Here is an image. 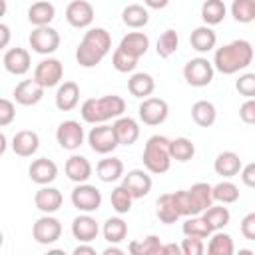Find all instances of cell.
Returning a JSON list of instances; mask_svg holds the SVG:
<instances>
[{
  "label": "cell",
  "mask_w": 255,
  "mask_h": 255,
  "mask_svg": "<svg viewBox=\"0 0 255 255\" xmlns=\"http://www.w3.org/2000/svg\"><path fill=\"white\" fill-rule=\"evenodd\" d=\"M177 48H179V36H177L175 30L169 28V30H165V32L157 38L155 52H157L159 58H169V56H173V54L177 52Z\"/></svg>",
  "instance_id": "60d3db41"
},
{
  "label": "cell",
  "mask_w": 255,
  "mask_h": 255,
  "mask_svg": "<svg viewBox=\"0 0 255 255\" xmlns=\"http://www.w3.org/2000/svg\"><path fill=\"white\" fill-rule=\"evenodd\" d=\"M155 205H157V207H155V213H157V219H159L161 223L171 225V223H175V221L179 219V213H177V209H175V205H173L171 193L159 195L157 201H155Z\"/></svg>",
  "instance_id": "d590c367"
},
{
  "label": "cell",
  "mask_w": 255,
  "mask_h": 255,
  "mask_svg": "<svg viewBox=\"0 0 255 255\" xmlns=\"http://www.w3.org/2000/svg\"><path fill=\"white\" fill-rule=\"evenodd\" d=\"M16 118V108H14V102L6 100V98H0V128L4 126H10Z\"/></svg>",
  "instance_id": "c3c4849f"
},
{
  "label": "cell",
  "mask_w": 255,
  "mask_h": 255,
  "mask_svg": "<svg viewBox=\"0 0 255 255\" xmlns=\"http://www.w3.org/2000/svg\"><path fill=\"white\" fill-rule=\"evenodd\" d=\"M239 175H241V179H243V183H245L247 187H255V163L241 165Z\"/></svg>",
  "instance_id": "816d5d0a"
},
{
  "label": "cell",
  "mask_w": 255,
  "mask_h": 255,
  "mask_svg": "<svg viewBox=\"0 0 255 255\" xmlns=\"http://www.w3.org/2000/svg\"><path fill=\"white\" fill-rule=\"evenodd\" d=\"M56 139H58L62 149L76 151L84 143V128H82V124L76 122V120L62 122L58 126V129H56Z\"/></svg>",
  "instance_id": "7c38bea8"
},
{
  "label": "cell",
  "mask_w": 255,
  "mask_h": 255,
  "mask_svg": "<svg viewBox=\"0 0 255 255\" xmlns=\"http://www.w3.org/2000/svg\"><path fill=\"white\" fill-rule=\"evenodd\" d=\"M143 4H145L147 8H153V10H161V8H165V6L169 4V0H143Z\"/></svg>",
  "instance_id": "11a10c76"
},
{
  "label": "cell",
  "mask_w": 255,
  "mask_h": 255,
  "mask_svg": "<svg viewBox=\"0 0 255 255\" xmlns=\"http://www.w3.org/2000/svg\"><path fill=\"white\" fill-rule=\"evenodd\" d=\"M169 155L175 161H189L195 155V145L187 137H175L169 139Z\"/></svg>",
  "instance_id": "8d00e7d4"
},
{
  "label": "cell",
  "mask_w": 255,
  "mask_h": 255,
  "mask_svg": "<svg viewBox=\"0 0 255 255\" xmlns=\"http://www.w3.org/2000/svg\"><path fill=\"white\" fill-rule=\"evenodd\" d=\"M199 215L205 219V223L209 225L211 233L223 229V227L229 223V219H231V213H229L227 207H223V203H221V205H213V203H211V205H209L207 209H203Z\"/></svg>",
  "instance_id": "1f68e13d"
},
{
  "label": "cell",
  "mask_w": 255,
  "mask_h": 255,
  "mask_svg": "<svg viewBox=\"0 0 255 255\" xmlns=\"http://www.w3.org/2000/svg\"><path fill=\"white\" fill-rule=\"evenodd\" d=\"M62 76H64V66L60 60L56 58H46L42 60L36 68H34V80L44 88H54L62 82Z\"/></svg>",
  "instance_id": "8fae6325"
},
{
  "label": "cell",
  "mask_w": 255,
  "mask_h": 255,
  "mask_svg": "<svg viewBox=\"0 0 255 255\" xmlns=\"http://www.w3.org/2000/svg\"><path fill=\"white\" fill-rule=\"evenodd\" d=\"M137 114H139V120L145 126H159V124H163L167 120L169 106H167L165 100L149 96V98H143V102L137 108Z\"/></svg>",
  "instance_id": "9c48e42d"
},
{
  "label": "cell",
  "mask_w": 255,
  "mask_h": 255,
  "mask_svg": "<svg viewBox=\"0 0 255 255\" xmlns=\"http://www.w3.org/2000/svg\"><path fill=\"white\" fill-rule=\"evenodd\" d=\"M56 16V8L48 0H38L28 8V20L34 26H48Z\"/></svg>",
  "instance_id": "f1b7e54d"
},
{
  "label": "cell",
  "mask_w": 255,
  "mask_h": 255,
  "mask_svg": "<svg viewBox=\"0 0 255 255\" xmlns=\"http://www.w3.org/2000/svg\"><path fill=\"white\" fill-rule=\"evenodd\" d=\"M30 179L38 185H50L58 177V165L48 157H38L28 167Z\"/></svg>",
  "instance_id": "2e32d148"
},
{
  "label": "cell",
  "mask_w": 255,
  "mask_h": 255,
  "mask_svg": "<svg viewBox=\"0 0 255 255\" xmlns=\"http://www.w3.org/2000/svg\"><path fill=\"white\" fill-rule=\"evenodd\" d=\"M6 147H8V139H6V135L0 131V155L6 151Z\"/></svg>",
  "instance_id": "680465c9"
},
{
  "label": "cell",
  "mask_w": 255,
  "mask_h": 255,
  "mask_svg": "<svg viewBox=\"0 0 255 255\" xmlns=\"http://www.w3.org/2000/svg\"><path fill=\"white\" fill-rule=\"evenodd\" d=\"M100 227L98 221L90 215V213H82L72 221V235L80 241V243H90L98 237Z\"/></svg>",
  "instance_id": "44dd1931"
},
{
  "label": "cell",
  "mask_w": 255,
  "mask_h": 255,
  "mask_svg": "<svg viewBox=\"0 0 255 255\" xmlns=\"http://www.w3.org/2000/svg\"><path fill=\"white\" fill-rule=\"evenodd\" d=\"M88 143L96 153H102V155L112 153L120 145L116 139L114 128L108 124H96V128H92L88 133Z\"/></svg>",
  "instance_id": "30bf717a"
},
{
  "label": "cell",
  "mask_w": 255,
  "mask_h": 255,
  "mask_svg": "<svg viewBox=\"0 0 255 255\" xmlns=\"http://www.w3.org/2000/svg\"><path fill=\"white\" fill-rule=\"evenodd\" d=\"M126 112V102L122 96L110 94V96H102V98H90L82 104V120L88 124H106L108 120H116L120 116H124Z\"/></svg>",
  "instance_id": "3957f363"
},
{
  "label": "cell",
  "mask_w": 255,
  "mask_h": 255,
  "mask_svg": "<svg viewBox=\"0 0 255 255\" xmlns=\"http://www.w3.org/2000/svg\"><path fill=\"white\" fill-rule=\"evenodd\" d=\"M74 255H96V249L92 245H86V243H80L76 249H74Z\"/></svg>",
  "instance_id": "db71d44e"
},
{
  "label": "cell",
  "mask_w": 255,
  "mask_h": 255,
  "mask_svg": "<svg viewBox=\"0 0 255 255\" xmlns=\"http://www.w3.org/2000/svg\"><path fill=\"white\" fill-rule=\"evenodd\" d=\"M112 66H114L118 72L128 74V72H133V70H135V66H137V58H133V56L122 52L120 48H116L114 54H112Z\"/></svg>",
  "instance_id": "f6af8a7d"
},
{
  "label": "cell",
  "mask_w": 255,
  "mask_h": 255,
  "mask_svg": "<svg viewBox=\"0 0 255 255\" xmlns=\"http://www.w3.org/2000/svg\"><path fill=\"white\" fill-rule=\"evenodd\" d=\"M30 42V48L36 52V54H42V56H48V54H54L58 48H60V34L56 28H52L50 24L48 26H36L28 38Z\"/></svg>",
  "instance_id": "8992f818"
},
{
  "label": "cell",
  "mask_w": 255,
  "mask_h": 255,
  "mask_svg": "<svg viewBox=\"0 0 255 255\" xmlns=\"http://www.w3.org/2000/svg\"><path fill=\"white\" fill-rule=\"evenodd\" d=\"M128 235V223L122 217H110L104 223V237L108 243H120Z\"/></svg>",
  "instance_id": "ab89813d"
},
{
  "label": "cell",
  "mask_w": 255,
  "mask_h": 255,
  "mask_svg": "<svg viewBox=\"0 0 255 255\" xmlns=\"http://www.w3.org/2000/svg\"><path fill=\"white\" fill-rule=\"evenodd\" d=\"M187 197L191 203V215H199L203 209H207L213 203L211 185L205 181H197L187 189Z\"/></svg>",
  "instance_id": "ffe728a7"
},
{
  "label": "cell",
  "mask_w": 255,
  "mask_h": 255,
  "mask_svg": "<svg viewBox=\"0 0 255 255\" xmlns=\"http://www.w3.org/2000/svg\"><path fill=\"white\" fill-rule=\"evenodd\" d=\"M225 14H227V8L223 0H205L201 4V20L205 22V26L221 24Z\"/></svg>",
  "instance_id": "836d02e7"
},
{
  "label": "cell",
  "mask_w": 255,
  "mask_h": 255,
  "mask_svg": "<svg viewBox=\"0 0 255 255\" xmlns=\"http://www.w3.org/2000/svg\"><path fill=\"white\" fill-rule=\"evenodd\" d=\"M112 50V36L106 28H90L76 50V60L82 68L98 66Z\"/></svg>",
  "instance_id": "7a4b0ae2"
},
{
  "label": "cell",
  "mask_w": 255,
  "mask_h": 255,
  "mask_svg": "<svg viewBox=\"0 0 255 255\" xmlns=\"http://www.w3.org/2000/svg\"><path fill=\"white\" fill-rule=\"evenodd\" d=\"M80 102V86L76 82H64L56 92V108L62 112H70Z\"/></svg>",
  "instance_id": "d4e9b609"
},
{
  "label": "cell",
  "mask_w": 255,
  "mask_h": 255,
  "mask_svg": "<svg viewBox=\"0 0 255 255\" xmlns=\"http://www.w3.org/2000/svg\"><path fill=\"white\" fill-rule=\"evenodd\" d=\"M38 147H40V137L32 129L16 131V135L12 137V149L20 157H32L38 151Z\"/></svg>",
  "instance_id": "7402d4cb"
},
{
  "label": "cell",
  "mask_w": 255,
  "mask_h": 255,
  "mask_svg": "<svg viewBox=\"0 0 255 255\" xmlns=\"http://www.w3.org/2000/svg\"><path fill=\"white\" fill-rule=\"evenodd\" d=\"M235 88H237V92H239L241 96L253 98V96H255V74L247 72V74L239 76V80L235 82Z\"/></svg>",
  "instance_id": "7dc6e473"
},
{
  "label": "cell",
  "mask_w": 255,
  "mask_h": 255,
  "mask_svg": "<svg viewBox=\"0 0 255 255\" xmlns=\"http://www.w3.org/2000/svg\"><path fill=\"white\" fill-rule=\"evenodd\" d=\"M161 253H173V255H179L181 249H179V245H175V243H167V245L161 247Z\"/></svg>",
  "instance_id": "9f6ffc18"
},
{
  "label": "cell",
  "mask_w": 255,
  "mask_h": 255,
  "mask_svg": "<svg viewBox=\"0 0 255 255\" xmlns=\"http://www.w3.org/2000/svg\"><path fill=\"white\" fill-rule=\"evenodd\" d=\"M62 201H64L62 191L50 185H42L34 195V205L42 213H56L62 207Z\"/></svg>",
  "instance_id": "d6986e66"
},
{
  "label": "cell",
  "mask_w": 255,
  "mask_h": 255,
  "mask_svg": "<svg viewBox=\"0 0 255 255\" xmlns=\"http://www.w3.org/2000/svg\"><path fill=\"white\" fill-rule=\"evenodd\" d=\"M44 88L32 78V80H22L14 88V102L20 106H36L44 98Z\"/></svg>",
  "instance_id": "9a60e30c"
},
{
  "label": "cell",
  "mask_w": 255,
  "mask_h": 255,
  "mask_svg": "<svg viewBox=\"0 0 255 255\" xmlns=\"http://www.w3.org/2000/svg\"><path fill=\"white\" fill-rule=\"evenodd\" d=\"M233 251H235V245H233V239L229 233H223L221 229L211 233V239L207 243L209 255H231Z\"/></svg>",
  "instance_id": "e575fe53"
},
{
  "label": "cell",
  "mask_w": 255,
  "mask_h": 255,
  "mask_svg": "<svg viewBox=\"0 0 255 255\" xmlns=\"http://www.w3.org/2000/svg\"><path fill=\"white\" fill-rule=\"evenodd\" d=\"M211 195H213V201L229 205L239 199V187L233 181H219L217 185H211Z\"/></svg>",
  "instance_id": "74e56055"
},
{
  "label": "cell",
  "mask_w": 255,
  "mask_h": 255,
  "mask_svg": "<svg viewBox=\"0 0 255 255\" xmlns=\"http://www.w3.org/2000/svg\"><path fill=\"white\" fill-rule=\"evenodd\" d=\"M66 20L74 28H88L94 22V6L88 0H72L66 8Z\"/></svg>",
  "instance_id": "5bb4252c"
},
{
  "label": "cell",
  "mask_w": 255,
  "mask_h": 255,
  "mask_svg": "<svg viewBox=\"0 0 255 255\" xmlns=\"http://www.w3.org/2000/svg\"><path fill=\"white\" fill-rule=\"evenodd\" d=\"M10 40H12V32H10V28H8L6 24L0 22V50H4V48L10 44Z\"/></svg>",
  "instance_id": "f5cc1de1"
},
{
  "label": "cell",
  "mask_w": 255,
  "mask_h": 255,
  "mask_svg": "<svg viewBox=\"0 0 255 255\" xmlns=\"http://www.w3.org/2000/svg\"><path fill=\"white\" fill-rule=\"evenodd\" d=\"M191 120L199 126V128H209L215 124L217 120V110L211 102L207 100H197L193 106H191Z\"/></svg>",
  "instance_id": "4dcf8cb0"
},
{
  "label": "cell",
  "mask_w": 255,
  "mask_h": 255,
  "mask_svg": "<svg viewBox=\"0 0 255 255\" xmlns=\"http://www.w3.org/2000/svg\"><path fill=\"white\" fill-rule=\"evenodd\" d=\"M124 253V249H120V247H106L104 249V255H122Z\"/></svg>",
  "instance_id": "6f0895ef"
},
{
  "label": "cell",
  "mask_w": 255,
  "mask_h": 255,
  "mask_svg": "<svg viewBox=\"0 0 255 255\" xmlns=\"http://www.w3.org/2000/svg\"><path fill=\"white\" fill-rule=\"evenodd\" d=\"M131 201H133V197L129 195V191H128L124 185H118V187L112 189L110 203H112V207H114L116 213H120V215L128 213V211L131 209Z\"/></svg>",
  "instance_id": "ee69618b"
},
{
  "label": "cell",
  "mask_w": 255,
  "mask_h": 255,
  "mask_svg": "<svg viewBox=\"0 0 255 255\" xmlns=\"http://www.w3.org/2000/svg\"><path fill=\"white\" fill-rule=\"evenodd\" d=\"M2 243H4V235H2V231H0V247H2Z\"/></svg>",
  "instance_id": "94428289"
},
{
  "label": "cell",
  "mask_w": 255,
  "mask_h": 255,
  "mask_svg": "<svg viewBox=\"0 0 255 255\" xmlns=\"http://www.w3.org/2000/svg\"><path fill=\"white\" fill-rule=\"evenodd\" d=\"M64 169H66L68 179L74 181V183H84L92 175V163L84 155H70Z\"/></svg>",
  "instance_id": "603a6c76"
},
{
  "label": "cell",
  "mask_w": 255,
  "mask_h": 255,
  "mask_svg": "<svg viewBox=\"0 0 255 255\" xmlns=\"http://www.w3.org/2000/svg\"><path fill=\"white\" fill-rule=\"evenodd\" d=\"M143 167L149 173L161 175L171 167V155H169V137L165 135H151L145 141L143 153H141Z\"/></svg>",
  "instance_id": "277c9868"
},
{
  "label": "cell",
  "mask_w": 255,
  "mask_h": 255,
  "mask_svg": "<svg viewBox=\"0 0 255 255\" xmlns=\"http://www.w3.org/2000/svg\"><path fill=\"white\" fill-rule=\"evenodd\" d=\"M122 177H124L122 185L129 191V195H131L133 199L145 197V195L151 191V185H153L151 175H149L147 171H143V169H131V171H128V173L122 175Z\"/></svg>",
  "instance_id": "4fadbf2b"
},
{
  "label": "cell",
  "mask_w": 255,
  "mask_h": 255,
  "mask_svg": "<svg viewBox=\"0 0 255 255\" xmlns=\"http://www.w3.org/2000/svg\"><path fill=\"white\" fill-rule=\"evenodd\" d=\"M72 205L82 211V213H92V211H98L100 205H102V193L96 185H90V183H78L74 189H72Z\"/></svg>",
  "instance_id": "52a82bcc"
},
{
  "label": "cell",
  "mask_w": 255,
  "mask_h": 255,
  "mask_svg": "<svg viewBox=\"0 0 255 255\" xmlns=\"http://www.w3.org/2000/svg\"><path fill=\"white\" fill-rule=\"evenodd\" d=\"M161 247H163V243L159 241L157 235H147L141 241H131L128 245V251L131 255H157V253H161Z\"/></svg>",
  "instance_id": "f35d334b"
},
{
  "label": "cell",
  "mask_w": 255,
  "mask_h": 255,
  "mask_svg": "<svg viewBox=\"0 0 255 255\" xmlns=\"http://www.w3.org/2000/svg\"><path fill=\"white\" fill-rule=\"evenodd\" d=\"M241 165H243L241 163V157L235 151H221L215 157V161H213V169L221 177H233V175H237L239 169H241Z\"/></svg>",
  "instance_id": "484cf974"
},
{
  "label": "cell",
  "mask_w": 255,
  "mask_h": 255,
  "mask_svg": "<svg viewBox=\"0 0 255 255\" xmlns=\"http://www.w3.org/2000/svg\"><path fill=\"white\" fill-rule=\"evenodd\" d=\"M32 237L40 245H52V243H56L62 237V223H60V219L52 217V213H44L32 225Z\"/></svg>",
  "instance_id": "ba28073f"
},
{
  "label": "cell",
  "mask_w": 255,
  "mask_h": 255,
  "mask_svg": "<svg viewBox=\"0 0 255 255\" xmlns=\"http://www.w3.org/2000/svg\"><path fill=\"white\" fill-rule=\"evenodd\" d=\"M181 231L183 235H191V237H201V239H207L211 235V229L209 225L205 223V219L201 215H189L183 225H181Z\"/></svg>",
  "instance_id": "b9f144b4"
},
{
  "label": "cell",
  "mask_w": 255,
  "mask_h": 255,
  "mask_svg": "<svg viewBox=\"0 0 255 255\" xmlns=\"http://www.w3.org/2000/svg\"><path fill=\"white\" fill-rule=\"evenodd\" d=\"M241 235L249 241H255V213H247L241 219Z\"/></svg>",
  "instance_id": "f907efd6"
},
{
  "label": "cell",
  "mask_w": 255,
  "mask_h": 255,
  "mask_svg": "<svg viewBox=\"0 0 255 255\" xmlns=\"http://www.w3.org/2000/svg\"><path fill=\"white\" fill-rule=\"evenodd\" d=\"M213 64L207 58H191L185 66H183V78L189 86L193 88H205L211 84L213 80Z\"/></svg>",
  "instance_id": "5b68a950"
},
{
  "label": "cell",
  "mask_w": 255,
  "mask_h": 255,
  "mask_svg": "<svg viewBox=\"0 0 255 255\" xmlns=\"http://www.w3.org/2000/svg\"><path fill=\"white\" fill-rule=\"evenodd\" d=\"M231 16L239 24H249L255 20V0H233Z\"/></svg>",
  "instance_id": "7bdbcfd3"
},
{
  "label": "cell",
  "mask_w": 255,
  "mask_h": 255,
  "mask_svg": "<svg viewBox=\"0 0 255 255\" xmlns=\"http://www.w3.org/2000/svg\"><path fill=\"white\" fill-rule=\"evenodd\" d=\"M239 118L245 122V124H255V100L253 98H247L241 108H239Z\"/></svg>",
  "instance_id": "681fc988"
},
{
  "label": "cell",
  "mask_w": 255,
  "mask_h": 255,
  "mask_svg": "<svg viewBox=\"0 0 255 255\" xmlns=\"http://www.w3.org/2000/svg\"><path fill=\"white\" fill-rule=\"evenodd\" d=\"M128 90L133 98H149L155 90V80L145 74V72H135L131 74V78L128 80Z\"/></svg>",
  "instance_id": "4316f807"
},
{
  "label": "cell",
  "mask_w": 255,
  "mask_h": 255,
  "mask_svg": "<svg viewBox=\"0 0 255 255\" xmlns=\"http://www.w3.org/2000/svg\"><path fill=\"white\" fill-rule=\"evenodd\" d=\"M179 249H181V255H201L205 251V245H203V239L201 237L185 235V239L181 241Z\"/></svg>",
  "instance_id": "bcb514c9"
},
{
  "label": "cell",
  "mask_w": 255,
  "mask_h": 255,
  "mask_svg": "<svg viewBox=\"0 0 255 255\" xmlns=\"http://www.w3.org/2000/svg\"><path fill=\"white\" fill-rule=\"evenodd\" d=\"M96 173L104 183H112L124 175V161L120 157H104L98 161Z\"/></svg>",
  "instance_id": "f546056e"
},
{
  "label": "cell",
  "mask_w": 255,
  "mask_h": 255,
  "mask_svg": "<svg viewBox=\"0 0 255 255\" xmlns=\"http://www.w3.org/2000/svg\"><path fill=\"white\" fill-rule=\"evenodd\" d=\"M253 62V46L247 40H233L221 48L215 50L213 56V70L231 76L245 68H249Z\"/></svg>",
  "instance_id": "6da1fadb"
},
{
  "label": "cell",
  "mask_w": 255,
  "mask_h": 255,
  "mask_svg": "<svg viewBox=\"0 0 255 255\" xmlns=\"http://www.w3.org/2000/svg\"><path fill=\"white\" fill-rule=\"evenodd\" d=\"M122 22L128 26V28H133V30H139L143 28L147 22H149V12L145 6L141 4H129L122 10Z\"/></svg>",
  "instance_id": "d6a6232c"
},
{
  "label": "cell",
  "mask_w": 255,
  "mask_h": 255,
  "mask_svg": "<svg viewBox=\"0 0 255 255\" xmlns=\"http://www.w3.org/2000/svg\"><path fill=\"white\" fill-rule=\"evenodd\" d=\"M189 44L195 52H209L217 44V34L211 26H197L189 36Z\"/></svg>",
  "instance_id": "83f0119b"
},
{
  "label": "cell",
  "mask_w": 255,
  "mask_h": 255,
  "mask_svg": "<svg viewBox=\"0 0 255 255\" xmlns=\"http://www.w3.org/2000/svg\"><path fill=\"white\" fill-rule=\"evenodd\" d=\"M6 12H8V4H6V0H0V18H2Z\"/></svg>",
  "instance_id": "91938a15"
},
{
  "label": "cell",
  "mask_w": 255,
  "mask_h": 255,
  "mask_svg": "<svg viewBox=\"0 0 255 255\" xmlns=\"http://www.w3.org/2000/svg\"><path fill=\"white\" fill-rule=\"evenodd\" d=\"M118 48L122 52H126V54H129V56H133V58L139 60L147 52V48H149V38L143 32H129V34H126L122 38V42H120Z\"/></svg>",
  "instance_id": "cb8c5ba5"
},
{
  "label": "cell",
  "mask_w": 255,
  "mask_h": 255,
  "mask_svg": "<svg viewBox=\"0 0 255 255\" xmlns=\"http://www.w3.org/2000/svg\"><path fill=\"white\" fill-rule=\"evenodd\" d=\"M30 52L26 48H10L4 54V68L12 76H24L30 70Z\"/></svg>",
  "instance_id": "ac0fdd59"
},
{
  "label": "cell",
  "mask_w": 255,
  "mask_h": 255,
  "mask_svg": "<svg viewBox=\"0 0 255 255\" xmlns=\"http://www.w3.org/2000/svg\"><path fill=\"white\" fill-rule=\"evenodd\" d=\"M112 128H114V133H116V139H118L120 145H131L139 137V126L129 116L116 118V122L112 124Z\"/></svg>",
  "instance_id": "e0dca14e"
}]
</instances>
